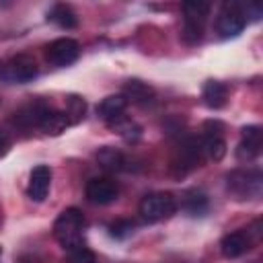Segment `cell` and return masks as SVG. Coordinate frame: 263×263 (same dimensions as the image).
I'll list each match as a JSON object with an SVG mask.
<instances>
[{
    "instance_id": "1",
    "label": "cell",
    "mask_w": 263,
    "mask_h": 263,
    "mask_svg": "<svg viewBox=\"0 0 263 263\" xmlns=\"http://www.w3.org/2000/svg\"><path fill=\"white\" fill-rule=\"evenodd\" d=\"M84 216L78 208H66L53 222V236L66 251L80 247L84 240Z\"/></svg>"
},
{
    "instance_id": "2",
    "label": "cell",
    "mask_w": 263,
    "mask_h": 263,
    "mask_svg": "<svg viewBox=\"0 0 263 263\" xmlns=\"http://www.w3.org/2000/svg\"><path fill=\"white\" fill-rule=\"evenodd\" d=\"M210 2L203 0H191L183 4V41L193 45L199 43L203 37V29H205V21L210 16Z\"/></svg>"
},
{
    "instance_id": "3",
    "label": "cell",
    "mask_w": 263,
    "mask_h": 263,
    "mask_svg": "<svg viewBox=\"0 0 263 263\" xmlns=\"http://www.w3.org/2000/svg\"><path fill=\"white\" fill-rule=\"evenodd\" d=\"M226 187L236 199H257L263 189V175L259 168H236L226 175Z\"/></svg>"
},
{
    "instance_id": "4",
    "label": "cell",
    "mask_w": 263,
    "mask_h": 263,
    "mask_svg": "<svg viewBox=\"0 0 263 263\" xmlns=\"http://www.w3.org/2000/svg\"><path fill=\"white\" fill-rule=\"evenodd\" d=\"M177 210V201L171 193H148L140 205H138V214L144 222L148 224H154V222H160V220H166L175 214Z\"/></svg>"
},
{
    "instance_id": "5",
    "label": "cell",
    "mask_w": 263,
    "mask_h": 263,
    "mask_svg": "<svg viewBox=\"0 0 263 263\" xmlns=\"http://www.w3.org/2000/svg\"><path fill=\"white\" fill-rule=\"evenodd\" d=\"M247 25L242 2H226L222 4L218 16H216V33L220 39H232L238 33H242Z\"/></svg>"
},
{
    "instance_id": "6",
    "label": "cell",
    "mask_w": 263,
    "mask_h": 263,
    "mask_svg": "<svg viewBox=\"0 0 263 263\" xmlns=\"http://www.w3.org/2000/svg\"><path fill=\"white\" fill-rule=\"evenodd\" d=\"M261 230H259V220L253 224V228H240L234 232H228L226 236H222L220 240V251L226 259H236L240 255H245L255 240H259Z\"/></svg>"
},
{
    "instance_id": "7",
    "label": "cell",
    "mask_w": 263,
    "mask_h": 263,
    "mask_svg": "<svg viewBox=\"0 0 263 263\" xmlns=\"http://www.w3.org/2000/svg\"><path fill=\"white\" fill-rule=\"evenodd\" d=\"M35 76H37V64L27 53H18L0 64V78H4L6 82L25 84L31 82Z\"/></svg>"
},
{
    "instance_id": "8",
    "label": "cell",
    "mask_w": 263,
    "mask_h": 263,
    "mask_svg": "<svg viewBox=\"0 0 263 263\" xmlns=\"http://www.w3.org/2000/svg\"><path fill=\"white\" fill-rule=\"evenodd\" d=\"M201 160H203V152H201L199 138H187L185 142H181V146L173 158V171L177 177H183L189 171L197 168Z\"/></svg>"
},
{
    "instance_id": "9",
    "label": "cell",
    "mask_w": 263,
    "mask_h": 263,
    "mask_svg": "<svg viewBox=\"0 0 263 263\" xmlns=\"http://www.w3.org/2000/svg\"><path fill=\"white\" fill-rule=\"evenodd\" d=\"M80 55V45L76 39L72 37H60L53 39L47 47H45V60L55 66V68H66L70 64H74Z\"/></svg>"
},
{
    "instance_id": "10",
    "label": "cell",
    "mask_w": 263,
    "mask_h": 263,
    "mask_svg": "<svg viewBox=\"0 0 263 263\" xmlns=\"http://www.w3.org/2000/svg\"><path fill=\"white\" fill-rule=\"evenodd\" d=\"M222 132H224V125L220 121H208L205 123L203 136L199 138L203 158L220 160L226 154V140H224V134Z\"/></svg>"
},
{
    "instance_id": "11",
    "label": "cell",
    "mask_w": 263,
    "mask_h": 263,
    "mask_svg": "<svg viewBox=\"0 0 263 263\" xmlns=\"http://www.w3.org/2000/svg\"><path fill=\"white\" fill-rule=\"evenodd\" d=\"M84 195L95 205H107V203H111V201L117 199L119 185L113 179H109V177H95V179H90L86 183Z\"/></svg>"
},
{
    "instance_id": "12",
    "label": "cell",
    "mask_w": 263,
    "mask_h": 263,
    "mask_svg": "<svg viewBox=\"0 0 263 263\" xmlns=\"http://www.w3.org/2000/svg\"><path fill=\"white\" fill-rule=\"evenodd\" d=\"M261 152V127L259 125H245L240 129V142L236 148V158L251 162Z\"/></svg>"
},
{
    "instance_id": "13",
    "label": "cell",
    "mask_w": 263,
    "mask_h": 263,
    "mask_svg": "<svg viewBox=\"0 0 263 263\" xmlns=\"http://www.w3.org/2000/svg\"><path fill=\"white\" fill-rule=\"evenodd\" d=\"M51 185V168L47 164H37L31 175H29V185H27V195L33 201H43L47 197Z\"/></svg>"
},
{
    "instance_id": "14",
    "label": "cell",
    "mask_w": 263,
    "mask_h": 263,
    "mask_svg": "<svg viewBox=\"0 0 263 263\" xmlns=\"http://www.w3.org/2000/svg\"><path fill=\"white\" fill-rule=\"evenodd\" d=\"M125 109H127V101H125L123 95L105 97V99L97 105V113H99V117H101L107 125H111V123H115L117 119H121V117L125 115Z\"/></svg>"
},
{
    "instance_id": "15",
    "label": "cell",
    "mask_w": 263,
    "mask_h": 263,
    "mask_svg": "<svg viewBox=\"0 0 263 263\" xmlns=\"http://www.w3.org/2000/svg\"><path fill=\"white\" fill-rule=\"evenodd\" d=\"M123 97L127 103H134L140 107H152L156 103L154 90L142 80H127V84L123 86Z\"/></svg>"
},
{
    "instance_id": "16",
    "label": "cell",
    "mask_w": 263,
    "mask_h": 263,
    "mask_svg": "<svg viewBox=\"0 0 263 263\" xmlns=\"http://www.w3.org/2000/svg\"><path fill=\"white\" fill-rule=\"evenodd\" d=\"M70 125L68 117L64 115V111H58L53 107L47 105V109L43 111L41 115V121H39V129L47 136H60L62 132H66V127Z\"/></svg>"
},
{
    "instance_id": "17",
    "label": "cell",
    "mask_w": 263,
    "mask_h": 263,
    "mask_svg": "<svg viewBox=\"0 0 263 263\" xmlns=\"http://www.w3.org/2000/svg\"><path fill=\"white\" fill-rule=\"evenodd\" d=\"M201 99L210 109H222L228 101V86L220 80H208L201 88Z\"/></svg>"
},
{
    "instance_id": "18",
    "label": "cell",
    "mask_w": 263,
    "mask_h": 263,
    "mask_svg": "<svg viewBox=\"0 0 263 263\" xmlns=\"http://www.w3.org/2000/svg\"><path fill=\"white\" fill-rule=\"evenodd\" d=\"M47 21L58 25L60 29H74L78 25V16L68 4H53L47 12Z\"/></svg>"
},
{
    "instance_id": "19",
    "label": "cell",
    "mask_w": 263,
    "mask_h": 263,
    "mask_svg": "<svg viewBox=\"0 0 263 263\" xmlns=\"http://www.w3.org/2000/svg\"><path fill=\"white\" fill-rule=\"evenodd\" d=\"M97 160H99V164L105 171H111V173H117V171H123L125 168V156H123V152H119L117 148H111V146L101 148L97 152Z\"/></svg>"
},
{
    "instance_id": "20",
    "label": "cell",
    "mask_w": 263,
    "mask_h": 263,
    "mask_svg": "<svg viewBox=\"0 0 263 263\" xmlns=\"http://www.w3.org/2000/svg\"><path fill=\"white\" fill-rule=\"evenodd\" d=\"M183 210L189 216H203L208 212V197L199 189H189L183 195Z\"/></svg>"
},
{
    "instance_id": "21",
    "label": "cell",
    "mask_w": 263,
    "mask_h": 263,
    "mask_svg": "<svg viewBox=\"0 0 263 263\" xmlns=\"http://www.w3.org/2000/svg\"><path fill=\"white\" fill-rule=\"evenodd\" d=\"M84 113H86V103L82 97H76V95H70L66 97V107H64V115L68 117L70 125L78 123L84 119Z\"/></svg>"
},
{
    "instance_id": "22",
    "label": "cell",
    "mask_w": 263,
    "mask_h": 263,
    "mask_svg": "<svg viewBox=\"0 0 263 263\" xmlns=\"http://www.w3.org/2000/svg\"><path fill=\"white\" fill-rule=\"evenodd\" d=\"M95 261H97L95 253L88 247H84V245L70 249L66 253V257H64V263H95Z\"/></svg>"
},
{
    "instance_id": "23",
    "label": "cell",
    "mask_w": 263,
    "mask_h": 263,
    "mask_svg": "<svg viewBox=\"0 0 263 263\" xmlns=\"http://www.w3.org/2000/svg\"><path fill=\"white\" fill-rule=\"evenodd\" d=\"M109 232H111V236H115V238H127V236L134 232V222H132V220H115V222L109 226Z\"/></svg>"
},
{
    "instance_id": "24",
    "label": "cell",
    "mask_w": 263,
    "mask_h": 263,
    "mask_svg": "<svg viewBox=\"0 0 263 263\" xmlns=\"http://www.w3.org/2000/svg\"><path fill=\"white\" fill-rule=\"evenodd\" d=\"M242 10H245V18H247V21H259L261 14H263V8H261L257 2H247V4H242Z\"/></svg>"
},
{
    "instance_id": "25",
    "label": "cell",
    "mask_w": 263,
    "mask_h": 263,
    "mask_svg": "<svg viewBox=\"0 0 263 263\" xmlns=\"http://www.w3.org/2000/svg\"><path fill=\"white\" fill-rule=\"evenodd\" d=\"M8 146H10V142H8V138H6V134L0 129V158L8 152Z\"/></svg>"
},
{
    "instance_id": "26",
    "label": "cell",
    "mask_w": 263,
    "mask_h": 263,
    "mask_svg": "<svg viewBox=\"0 0 263 263\" xmlns=\"http://www.w3.org/2000/svg\"><path fill=\"white\" fill-rule=\"evenodd\" d=\"M0 255H2V249H0Z\"/></svg>"
}]
</instances>
